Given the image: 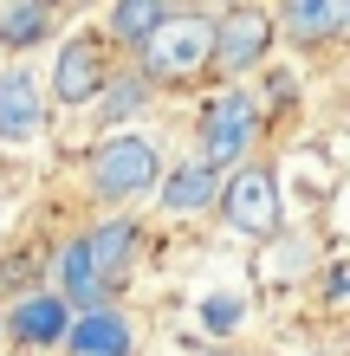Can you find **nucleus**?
Listing matches in <instances>:
<instances>
[{"mask_svg":"<svg viewBox=\"0 0 350 356\" xmlns=\"http://www.w3.org/2000/svg\"><path fill=\"white\" fill-rule=\"evenodd\" d=\"M130 253H136V227L130 220H104L91 234H78L65 246V259H58V279H65L58 298H72L78 311H111V291L130 272Z\"/></svg>","mask_w":350,"mask_h":356,"instance_id":"nucleus-1","label":"nucleus"},{"mask_svg":"<svg viewBox=\"0 0 350 356\" xmlns=\"http://www.w3.org/2000/svg\"><path fill=\"white\" fill-rule=\"evenodd\" d=\"M214 46V13H162V26L143 39V78H162V85H189V78L208 65Z\"/></svg>","mask_w":350,"mask_h":356,"instance_id":"nucleus-2","label":"nucleus"},{"mask_svg":"<svg viewBox=\"0 0 350 356\" xmlns=\"http://www.w3.org/2000/svg\"><path fill=\"white\" fill-rule=\"evenodd\" d=\"M156 181H162L156 136L123 130V136H104L91 149V195L97 201H130V195H143V188H156Z\"/></svg>","mask_w":350,"mask_h":356,"instance_id":"nucleus-3","label":"nucleus"},{"mask_svg":"<svg viewBox=\"0 0 350 356\" xmlns=\"http://www.w3.org/2000/svg\"><path fill=\"white\" fill-rule=\"evenodd\" d=\"M260 136V97L253 91H221L208 111H201V169L221 175V169H240L246 162V143Z\"/></svg>","mask_w":350,"mask_h":356,"instance_id":"nucleus-4","label":"nucleus"},{"mask_svg":"<svg viewBox=\"0 0 350 356\" xmlns=\"http://www.w3.org/2000/svg\"><path fill=\"white\" fill-rule=\"evenodd\" d=\"M214 207L228 214V227L246 234V240L279 234V181H273L266 162H240V169L214 188Z\"/></svg>","mask_w":350,"mask_h":356,"instance_id":"nucleus-5","label":"nucleus"},{"mask_svg":"<svg viewBox=\"0 0 350 356\" xmlns=\"http://www.w3.org/2000/svg\"><path fill=\"white\" fill-rule=\"evenodd\" d=\"M266 46H273V13H266V7H234V13L214 19L208 65L228 72V78H240V72H253L260 58H266Z\"/></svg>","mask_w":350,"mask_h":356,"instance_id":"nucleus-6","label":"nucleus"},{"mask_svg":"<svg viewBox=\"0 0 350 356\" xmlns=\"http://www.w3.org/2000/svg\"><path fill=\"white\" fill-rule=\"evenodd\" d=\"M104 91V46L97 39H65L52 65V97L58 104H97Z\"/></svg>","mask_w":350,"mask_h":356,"instance_id":"nucleus-7","label":"nucleus"},{"mask_svg":"<svg viewBox=\"0 0 350 356\" xmlns=\"http://www.w3.org/2000/svg\"><path fill=\"white\" fill-rule=\"evenodd\" d=\"M46 130V91H39L33 72H0V136L7 143H33Z\"/></svg>","mask_w":350,"mask_h":356,"instance_id":"nucleus-8","label":"nucleus"},{"mask_svg":"<svg viewBox=\"0 0 350 356\" xmlns=\"http://www.w3.org/2000/svg\"><path fill=\"white\" fill-rule=\"evenodd\" d=\"M72 356H130V318L123 311H85L65 324Z\"/></svg>","mask_w":350,"mask_h":356,"instance_id":"nucleus-9","label":"nucleus"},{"mask_svg":"<svg viewBox=\"0 0 350 356\" xmlns=\"http://www.w3.org/2000/svg\"><path fill=\"white\" fill-rule=\"evenodd\" d=\"M65 298L58 291H33V298H19L13 305V318H7V330H13V343H65Z\"/></svg>","mask_w":350,"mask_h":356,"instance_id":"nucleus-10","label":"nucleus"},{"mask_svg":"<svg viewBox=\"0 0 350 356\" xmlns=\"http://www.w3.org/2000/svg\"><path fill=\"white\" fill-rule=\"evenodd\" d=\"M156 188H162V207H169V214H201V207H214L221 175H208L201 162H182V169H169Z\"/></svg>","mask_w":350,"mask_h":356,"instance_id":"nucleus-11","label":"nucleus"},{"mask_svg":"<svg viewBox=\"0 0 350 356\" xmlns=\"http://www.w3.org/2000/svg\"><path fill=\"white\" fill-rule=\"evenodd\" d=\"M344 19H350L344 0H299V7H285L273 19V26H285V39H331Z\"/></svg>","mask_w":350,"mask_h":356,"instance_id":"nucleus-12","label":"nucleus"},{"mask_svg":"<svg viewBox=\"0 0 350 356\" xmlns=\"http://www.w3.org/2000/svg\"><path fill=\"white\" fill-rule=\"evenodd\" d=\"M46 33H52V7H39V0L0 7V46H39Z\"/></svg>","mask_w":350,"mask_h":356,"instance_id":"nucleus-13","label":"nucleus"},{"mask_svg":"<svg viewBox=\"0 0 350 356\" xmlns=\"http://www.w3.org/2000/svg\"><path fill=\"white\" fill-rule=\"evenodd\" d=\"M162 13L169 7H156V0H117L111 7V33L123 39V46H143V39L162 26Z\"/></svg>","mask_w":350,"mask_h":356,"instance_id":"nucleus-14","label":"nucleus"},{"mask_svg":"<svg viewBox=\"0 0 350 356\" xmlns=\"http://www.w3.org/2000/svg\"><path fill=\"white\" fill-rule=\"evenodd\" d=\"M104 85H117V91H97V111L104 117H130L143 97H150V85L143 78H104Z\"/></svg>","mask_w":350,"mask_h":356,"instance_id":"nucleus-15","label":"nucleus"},{"mask_svg":"<svg viewBox=\"0 0 350 356\" xmlns=\"http://www.w3.org/2000/svg\"><path fill=\"white\" fill-rule=\"evenodd\" d=\"M240 324V298H214L208 305V330H234Z\"/></svg>","mask_w":350,"mask_h":356,"instance_id":"nucleus-16","label":"nucleus"},{"mask_svg":"<svg viewBox=\"0 0 350 356\" xmlns=\"http://www.w3.org/2000/svg\"><path fill=\"white\" fill-rule=\"evenodd\" d=\"M324 298H331V305H344V272H337V266L324 272Z\"/></svg>","mask_w":350,"mask_h":356,"instance_id":"nucleus-17","label":"nucleus"},{"mask_svg":"<svg viewBox=\"0 0 350 356\" xmlns=\"http://www.w3.org/2000/svg\"><path fill=\"white\" fill-rule=\"evenodd\" d=\"M201 356H208V350H201Z\"/></svg>","mask_w":350,"mask_h":356,"instance_id":"nucleus-18","label":"nucleus"}]
</instances>
